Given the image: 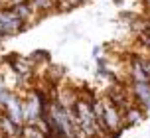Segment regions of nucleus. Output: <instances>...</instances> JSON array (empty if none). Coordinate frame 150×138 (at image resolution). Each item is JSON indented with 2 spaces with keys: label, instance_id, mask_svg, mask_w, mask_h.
<instances>
[{
  "label": "nucleus",
  "instance_id": "obj_1",
  "mask_svg": "<svg viewBox=\"0 0 150 138\" xmlns=\"http://www.w3.org/2000/svg\"><path fill=\"white\" fill-rule=\"evenodd\" d=\"M28 30V24L22 22L18 16L14 14L12 8H2L0 10V34L4 38H10V36H16L20 32Z\"/></svg>",
  "mask_w": 150,
  "mask_h": 138
},
{
  "label": "nucleus",
  "instance_id": "obj_2",
  "mask_svg": "<svg viewBox=\"0 0 150 138\" xmlns=\"http://www.w3.org/2000/svg\"><path fill=\"white\" fill-rule=\"evenodd\" d=\"M128 91L132 95V101L148 115L150 113V81H144V83H128Z\"/></svg>",
  "mask_w": 150,
  "mask_h": 138
},
{
  "label": "nucleus",
  "instance_id": "obj_3",
  "mask_svg": "<svg viewBox=\"0 0 150 138\" xmlns=\"http://www.w3.org/2000/svg\"><path fill=\"white\" fill-rule=\"evenodd\" d=\"M2 111H4V115L10 118V120H14L16 124H20V126H24V99L18 95V93H12V97L8 99V103L2 107Z\"/></svg>",
  "mask_w": 150,
  "mask_h": 138
},
{
  "label": "nucleus",
  "instance_id": "obj_4",
  "mask_svg": "<svg viewBox=\"0 0 150 138\" xmlns=\"http://www.w3.org/2000/svg\"><path fill=\"white\" fill-rule=\"evenodd\" d=\"M144 116H146V113H144L138 105H132L130 108H127V111L122 113V118H125L127 128H128V126H136V124H140L144 120Z\"/></svg>",
  "mask_w": 150,
  "mask_h": 138
},
{
  "label": "nucleus",
  "instance_id": "obj_5",
  "mask_svg": "<svg viewBox=\"0 0 150 138\" xmlns=\"http://www.w3.org/2000/svg\"><path fill=\"white\" fill-rule=\"evenodd\" d=\"M0 132L4 134L6 138H20L22 136V126L16 124L14 120H10L6 115L0 118Z\"/></svg>",
  "mask_w": 150,
  "mask_h": 138
},
{
  "label": "nucleus",
  "instance_id": "obj_6",
  "mask_svg": "<svg viewBox=\"0 0 150 138\" xmlns=\"http://www.w3.org/2000/svg\"><path fill=\"white\" fill-rule=\"evenodd\" d=\"M30 4L40 16H45L52 10H57V0H30Z\"/></svg>",
  "mask_w": 150,
  "mask_h": 138
},
{
  "label": "nucleus",
  "instance_id": "obj_7",
  "mask_svg": "<svg viewBox=\"0 0 150 138\" xmlns=\"http://www.w3.org/2000/svg\"><path fill=\"white\" fill-rule=\"evenodd\" d=\"M20 138H47L45 132L38 124H24L22 126V136Z\"/></svg>",
  "mask_w": 150,
  "mask_h": 138
},
{
  "label": "nucleus",
  "instance_id": "obj_8",
  "mask_svg": "<svg viewBox=\"0 0 150 138\" xmlns=\"http://www.w3.org/2000/svg\"><path fill=\"white\" fill-rule=\"evenodd\" d=\"M28 57H30V61L34 63V65H40V63H50V59H52L50 51H45V49H36V51H32Z\"/></svg>",
  "mask_w": 150,
  "mask_h": 138
},
{
  "label": "nucleus",
  "instance_id": "obj_9",
  "mask_svg": "<svg viewBox=\"0 0 150 138\" xmlns=\"http://www.w3.org/2000/svg\"><path fill=\"white\" fill-rule=\"evenodd\" d=\"M85 0H57V10L59 12H67V10H73V8L81 6Z\"/></svg>",
  "mask_w": 150,
  "mask_h": 138
},
{
  "label": "nucleus",
  "instance_id": "obj_10",
  "mask_svg": "<svg viewBox=\"0 0 150 138\" xmlns=\"http://www.w3.org/2000/svg\"><path fill=\"white\" fill-rule=\"evenodd\" d=\"M99 54H101V47L95 46V47H93V55H95V57H99Z\"/></svg>",
  "mask_w": 150,
  "mask_h": 138
},
{
  "label": "nucleus",
  "instance_id": "obj_11",
  "mask_svg": "<svg viewBox=\"0 0 150 138\" xmlns=\"http://www.w3.org/2000/svg\"><path fill=\"white\" fill-rule=\"evenodd\" d=\"M142 2H144V8H146V10L150 12V0H142Z\"/></svg>",
  "mask_w": 150,
  "mask_h": 138
},
{
  "label": "nucleus",
  "instance_id": "obj_12",
  "mask_svg": "<svg viewBox=\"0 0 150 138\" xmlns=\"http://www.w3.org/2000/svg\"><path fill=\"white\" fill-rule=\"evenodd\" d=\"M2 116H4V111H2V107H0V118H2Z\"/></svg>",
  "mask_w": 150,
  "mask_h": 138
}]
</instances>
